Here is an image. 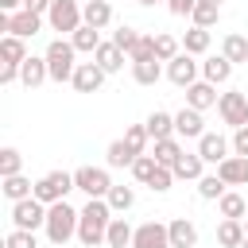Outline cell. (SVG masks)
Masks as SVG:
<instances>
[{
	"mask_svg": "<svg viewBox=\"0 0 248 248\" xmlns=\"http://www.w3.org/2000/svg\"><path fill=\"white\" fill-rule=\"evenodd\" d=\"M112 217H116V213H112L108 198H89V202L81 205V221H78V240H81V248H101L105 236H108Z\"/></svg>",
	"mask_w": 248,
	"mask_h": 248,
	"instance_id": "6da1fadb",
	"label": "cell"
},
{
	"mask_svg": "<svg viewBox=\"0 0 248 248\" xmlns=\"http://www.w3.org/2000/svg\"><path fill=\"white\" fill-rule=\"evenodd\" d=\"M78 221H81V209H74L66 198L62 202H54V205H46V240L54 244V248H62V244H70L74 236H78Z\"/></svg>",
	"mask_w": 248,
	"mask_h": 248,
	"instance_id": "7a4b0ae2",
	"label": "cell"
},
{
	"mask_svg": "<svg viewBox=\"0 0 248 248\" xmlns=\"http://www.w3.org/2000/svg\"><path fill=\"white\" fill-rule=\"evenodd\" d=\"M43 58H46V70H50V81H74V70H78V50H74V43L70 39H54L46 50H43Z\"/></svg>",
	"mask_w": 248,
	"mask_h": 248,
	"instance_id": "3957f363",
	"label": "cell"
},
{
	"mask_svg": "<svg viewBox=\"0 0 248 248\" xmlns=\"http://www.w3.org/2000/svg\"><path fill=\"white\" fill-rule=\"evenodd\" d=\"M70 190H78L70 170H46V174L35 182V198H39L43 205H54V202H62Z\"/></svg>",
	"mask_w": 248,
	"mask_h": 248,
	"instance_id": "277c9868",
	"label": "cell"
},
{
	"mask_svg": "<svg viewBox=\"0 0 248 248\" xmlns=\"http://www.w3.org/2000/svg\"><path fill=\"white\" fill-rule=\"evenodd\" d=\"M217 116H221L232 132L244 128V124H248V93H240V89L221 93V97H217Z\"/></svg>",
	"mask_w": 248,
	"mask_h": 248,
	"instance_id": "5b68a950",
	"label": "cell"
},
{
	"mask_svg": "<svg viewBox=\"0 0 248 248\" xmlns=\"http://www.w3.org/2000/svg\"><path fill=\"white\" fill-rule=\"evenodd\" d=\"M46 23L50 31H62V35H74L85 19H81V4L78 0H54L50 12H46Z\"/></svg>",
	"mask_w": 248,
	"mask_h": 248,
	"instance_id": "8992f818",
	"label": "cell"
},
{
	"mask_svg": "<svg viewBox=\"0 0 248 248\" xmlns=\"http://www.w3.org/2000/svg\"><path fill=\"white\" fill-rule=\"evenodd\" d=\"M39 27H43V16H39V12H27V8H19V12H0V31H4V35L31 39V35H39Z\"/></svg>",
	"mask_w": 248,
	"mask_h": 248,
	"instance_id": "52a82bcc",
	"label": "cell"
},
{
	"mask_svg": "<svg viewBox=\"0 0 248 248\" xmlns=\"http://www.w3.org/2000/svg\"><path fill=\"white\" fill-rule=\"evenodd\" d=\"M74 186H78L85 198H108L112 178H108L105 167H78V170H74Z\"/></svg>",
	"mask_w": 248,
	"mask_h": 248,
	"instance_id": "ba28073f",
	"label": "cell"
},
{
	"mask_svg": "<svg viewBox=\"0 0 248 248\" xmlns=\"http://www.w3.org/2000/svg\"><path fill=\"white\" fill-rule=\"evenodd\" d=\"M12 225L16 229H43L46 225V205L31 194V198H23V202H12Z\"/></svg>",
	"mask_w": 248,
	"mask_h": 248,
	"instance_id": "9c48e42d",
	"label": "cell"
},
{
	"mask_svg": "<svg viewBox=\"0 0 248 248\" xmlns=\"http://www.w3.org/2000/svg\"><path fill=\"white\" fill-rule=\"evenodd\" d=\"M198 74H202V62H194V54H174L170 62H167V81L170 85H178V89H186V85H194L198 81Z\"/></svg>",
	"mask_w": 248,
	"mask_h": 248,
	"instance_id": "30bf717a",
	"label": "cell"
},
{
	"mask_svg": "<svg viewBox=\"0 0 248 248\" xmlns=\"http://www.w3.org/2000/svg\"><path fill=\"white\" fill-rule=\"evenodd\" d=\"M132 248H170V229L163 221H143V225H136Z\"/></svg>",
	"mask_w": 248,
	"mask_h": 248,
	"instance_id": "8fae6325",
	"label": "cell"
},
{
	"mask_svg": "<svg viewBox=\"0 0 248 248\" xmlns=\"http://www.w3.org/2000/svg\"><path fill=\"white\" fill-rule=\"evenodd\" d=\"M174 136L178 140H202L205 136V120H202V112L198 108H178L174 112Z\"/></svg>",
	"mask_w": 248,
	"mask_h": 248,
	"instance_id": "7c38bea8",
	"label": "cell"
},
{
	"mask_svg": "<svg viewBox=\"0 0 248 248\" xmlns=\"http://www.w3.org/2000/svg\"><path fill=\"white\" fill-rule=\"evenodd\" d=\"M105 78H108V74H105L97 62H78V70H74V81H70V85H74L78 93H97V89L105 85Z\"/></svg>",
	"mask_w": 248,
	"mask_h": 248,
	"instance_id": "4fadbf2b",
	"label": "cell"
},
{
	"mask_svg": "<svg viewBox=\"0 0 248 248\" xmlns=\"http://www.w3.org/2000/svg\"><path fill=\"white\" fill-rule=\"evenodd\" d=\"M229 151H232V143H229L221 132H205V136L198 140V155H202L205 163H213V167H217V163H225V159H229Z\"/></svg>",
	"mask_w": 248,
	"mask_h": 248,
	"instance_id": "5bb4252c",
	"label": "cell"
},
{
	"mask_svg": "<svg viewBox=\"0 0 248 248\" xmlns=\"http://www.w3.org/2000/svg\"><path fill=\"white\" fill-rule=\"evenodd\" d=\"M186 105H190V108H198V112L213 108V105H217V85H213V81H205V78H198L194 85H186Z\"/></svg>",
	"mask_w": 248,
	"mask_h": 248,
	"instance_id": "9a60e30c",
	"label": "cell"
},
{
	"mask_svg": "<svg viewBox=\"0 0 248 248\" xmlns=\"http://www.w3.org/2000/svg\"><path fill=\"white\" fill-rule=\"evenodd\" d=\"M19 81H23L27 89H39L43 81H50L46 58H35V54H27V58H23V66H19Z\"/></svg>",
	"mask_w": 248,
	"mask_h": 248,
	"instance_id": "2e32d148",
	"label": "cell"
},
{
	"mask_svg": "<svg viewBox=\"0 0 248 248\" xmlns=\"http://www.w3.org/2000/svg\"><path fill=\"white\" fill-rule=\"evenodd\" d=\"M23 58H27V39L0 35V66H23Z\"/></svg>",
	"mask_w": 248,
	"mask_h": 248,
	"instance_id": "e0dca14e",
	"label": "cell"
},
{
	"mask_svg": "<svg viewBox=\"0 0 248 248\" xmlns=\"http://www.w3.org/2000/svg\"><path fill=\"white\" fill-rule=\"evenodd\" d=\"M81 19H85L89 27H97V31H105V27L112 23V4H108V0H85V4H81Z\"/></svg>",
	"mask_w": 248,
	"mask_h": 248,
	"instance_id": "ac0fdd59",
	"label": "cell"
},
{
	"mask_svg": "<svg viewBox=\"0 0 248 248\" xmlns=\"http://www.w3.org/2000/svg\"><path fill=\"white\" fill-rule=\"evenodd\" d=\"M167 229H170V248H194L198 244V225L190 217H174Z\"/></svg>",
	"mask_w": 248,
	"mask_h": 248,
	"instance_id": "d6986e66",
	"label": "cell"
},
{
	"mask_svg": "<svg viewBox=\"0 0 248 248\" xmlns=\"http://www.w3.org/2000/svg\"><path fill=\"white\" fill-rule=\"evenodd\" d=\"M217 174L229 186H248V159L244 155H229L225 163H217Z\"/></svg>",
	"mask_w": 248,
	"mask_h": 248,
	"instance_id": "ffe728a7",
	"label": "cell"
},
{
	"mask_svg": "<svg viewBox=\"0 0 248 248\" xmlns=\"http://www.w3.org/2000/svg\"><path fill=\"white\" fill-rule=\"evenodd\" d=\"M124 58H128V54H124V50H120L112 39H108V43H101V46H97V54H93V62H97L105 74H116V70H124Z\"/></svg>",
	"mask_w": 248,
	"mask_h": 248,
	"instance_id": "44dd1931",
	"label": "cell"
},
{
	"mask_svg": "<svg viewBox=\"0 0 248 248\" xmlns=\"http://www.w3.org/2000/svg\"><path fill=\"white\" fill-rule=\"evenodd\" d=\"M202 78L213 81V85H225V81L232 78V62H229L225 54H209V58L202 62Z\"/></svg>",
	"mask_w": 248,
	"mask_h": 248,
	"instance_id": "7402d4cb",
	"label": "cell"
},
{
	"mask_svg": "<svg viewBox=\"0 0 248 248\" xmlns=\"http://www.w3.org/2000/svg\"><path fill=\"white\" fill-rule=\"evenodd\" d=\"M205 174V159L198 155V151H182V159L174 163V178H182V182H198Z\"/></svg>",
	"mask_w": 248,
	"mask_h": 248,
	"instance_id": "603a6c76",
	"label": "cell"
},
{
	"mask_svg": "<svg viewBox=\"0 0 248 248\" xmlns=\"http://www.w3.org/2000/svg\"><path fill=\"white\" fill-rule=\"evenodd\" d=\"M244 221H236V217H225L221 225H217V244L221 248H240L244 244Z\"/></svg>",
	"mask_w": 248,
	"mask_h": 248,
	"instance_id": "cb8c5ba5",
	"label": "cell"
},
{
	"mask_svg": "<svg viewBox=\"0 0 248 248\" xmlns=\"http://www.w3.org/2000/svg\"><path fill=\"white\" fill-rule=\"evenodd\" d=\"M70 43H74V50H78V54H97V46H101V31H97V27H89V23H81V27L70 35Z\"/></svg>",
	"mask_w": 248,
	"mask_h": 248,
	"instance_id": "d4e9b609",
	"label": "cell"
},
{
	"mask_svg": "<svg viewBox=\"0 0 248 248\" xmlns=\"http://www.w3.org/2000/svg\"><path fill=\"white\" fill-rule=\"evenodd\" d=\"M132 78H136L140 85H155V81L163 78V62H159V58H136V62H132Z\"/></svg>",
	"mask_w": 248,
	"mask_h": 248,
	"instance_id": "484cf974",
	"label": "cell"
},
{
	"mask_svg": "<svg viewBox=\"0 0 248 248\" xmlns=\"http://www.w3.org/2000/svg\"><path fill=\"white\" fill-rule=\"evenodd\" d=\"M143 124H147V136H151V140H167V136H174V112L155 108Z\"/></svg>",
	"mask_w": 248,
	"mask_h": 248,
	"instance_id": "4316f807",
	"label": "cell"
},
{
	"mask_svg": "<svg viewBox=\"0 0 248 248\" xmlns=\"http://www.w3.org/2000/svg\"><path fill=\"white\" fill-rule=\"evenodd\" d=\"M0 190H4V198H8V202H23V198H31V194H35V182H31V178H23V170H19V174H8Z\"/></svg>",
	"mask_w": 248,
	"mask_h": 248,
	"instance_id": "83f0119b",
	"label": "cell"
},
{
	"mask_svg": "<svg viewBox=\"0 0 248 248\" xmlns=\"http://www.w3.org/2000/svg\"><path fill=\"white\" fill-rule=\"evenodd\" d=\"M209 43H213L209 27H190V31L182 35V50H186V54H194V58H198V54H205V50H209Z\"/></svg>",
	"mask_w": 248,
	"mask_h": 248,
	"instance_id": "f1b7e54d",
	"label": "cell"
},
{
	"mask_svg": "<svg viewBox=\"0 0 248 248\" xmlns=\"http://www.w3.org/2000/svg\"><path fill=\"white\" fill-rule=\"evenodd\" d=\"M182 151H186V147H182V140H178V136H167V140H155V159H159L163 167H174V163L182 159Z\"/></svg>",
	"mask_w": 248,
	"mask_h": 248,
	"instance_id": "f546056e",
	"label": "cell"
},
{
	"mask_svg": "<svg viewBox=\"0 0 248 248\" xmlns=\"http://www.w3.org/2000/svg\"><path fill=\"white\" fill-rule=\"evenodd\" d=\"M132 236H136V229L124 221V217H112V225H108V236H105V244L108 248H132Z\"/></svg>",
	"mask_w": 248,
	"mask_h": 248,
	"instance_id": "4dcf8cb0",
	"label": "cell"
},
{
	"mask_svg": "<svg viewBox=\"0 0 248 248\" xmlns=\"http://www.w3.org/2000/svg\"><path fill=\"white\" fill-rule=\"evenodd\" d=\"M225 190H229V182H225L221 174H202V178H198V198H202V202H221Z\"/></svg>",
	"mask_w": 248,
	"mask_h": 248,
	"instance_id": "1f68e13d",
	"label": "cell"
},
{
	"mask_svg": "<svg viewBox=\"0 0 248 248\" xmlns=\"http://www.w3.org/2000/svg\"><path fill=\"white\" fill-rule=\"evenodd\" d=\"M217 209H221V217H236V221H244V217H248V202H244L236 190H225V194H221V202H217Z\"/></svg>",
	"mask_w": 248,
	"mask_h": 248,
	"instance_id": "d6a6232c",
	"label": "cell"
},
{
	"mask_svg": "<svg viewBox=\"0 0 248 248\" xmlns=\"http://www.w3.org/2000/svg\"><path fill=\"white\" fill-rule=\"evenodd\" d=\"M105 163H108V167H132V163H136V151H132L124 140H112V143L105 147Z\"/></svg>",
	"mask_w": 248,
	"mask_h": 248,
	"instance_id": "836d02e7",
	"label": "cell"
},
{
	"mask_svg": "<svg viewBox=\"0 0 248 248\" xmlns=\"http://www.w3.org/2000/svg\"><path fill=\"white\" fill-rule=\"evenodd\" d=\"M221 54H225L232 66H236V62H248V39H244V35H236V31H232V35H225Z\"/></svg>",
	"mask_w": 248,
	"mask_h": 248,
	"instance_id": "e575fe53",
	"label": "cell"
},
{
	"mask_svg": "<svg viewBox=\"0 0 248 248\" xmlns=\"http://www.w3.org/2000/svg\"><path fill=\"white\" fill-rule=\"evenodd\" d=\"M174 54H182V39H174L167 31H155V58L159 62H170Z\"/></svg>",
	"mask_w": 248,
	"mask_h": 248,
	"instance_id": "d590c367",
	"label": "cell"
},
{
	"mask_svg": "<svg viewBox=\"0 0 248 248\" xmlns=\"http://www.w3.org/2000/svg\"><path fill=\"white\" fill-rule=\"evenodd\" d=\"M108 205H112V213H128V209L136 205V190L112 182V190H108Z\"/></svg>",
	"mask_w": 248,
	"mask_h": 248,
	"instance_id": "8d00e7d4",
	"label": "cell"
},
{
	"mask_svg": "<svg viewBox=\"0 0 248 248\" xmlns=\"http://www.w3.org/2000/svg\"><path fill=\"white\" fill-rule=\"evenodd\" d=\"M194 27H213L217 19H221V4H209V0H198V8H194Z\"/></svg>",
	"mask_w": 248,
	"mask_h": 248,
	"instance_id": "74e56055",
	"label": "cell"
},
{
	"mask_svg": "<svg viewBox=\"0 0 248 248\" xmlns=\"http://www.w3.org/2000/svg\"><path fill=\"white\" fill-rule=\"evenodd\" d=\"M147 140H151V136H147V124H128V128H124V143H128L136 155L147 151Z\"/></svg>",
	"mask_w": 248,
	"mask_h": 248,
	"instance_id": "f35d334b",
	"label": "cell"
},
{
	"mask_svg": "<svg viewBox=\"0 0 248 248\" xmlns=\"http://www.w3.org/2000/svg\"><path fill=\"white\" fill-rule=\"evenodd\" d=\"M155 167H159V159L143 151V155H136V163H132V178L147 186V182H151V174H155Z\"/></svg>",
	"mask_w": 248,
	"mask_h": 248,
	"instance_id": "ab89813d",
	"label": "cell"
},
{
	"mask_svg": "<svg viewBox=\"0 0 248 248\" xmlns=\"http://www.w3.org/2000/svg\"><path fill=\"white\" fill-rule=\"evenodd\" d=\"M19 170H23V155H19L16 147H4V151H0V178L19 174Z\"/></svg>",
	"mask_w": 248,
	"mask_h": 248,
	"instance_id": "60d3db41",
	"label": "cell"
},
{
	"mask_svg": "<svg viewBox=\"0 0 248 248\" xmlns=\"http://www.w3.org/2000/svg\"><path fill=\"white\" fill-rule=\"evenodd\" d=\"M4 248H39V240H35L31 229H12V232L4 236Z\"/></svg>",
	"mask_w": 248,
	"mask_h": 248,
	"instance_id": "b9f144b4",
	"label": "cell"
},
{
	"mask_svg": "<svg viewBox=\"0 0 248 248\" xmlns=\"http://www.w3.org/2000/svg\"><path fill=\"white\" fill-rule=\"evenodd\" d=\"M112 43H116L124 54H132L136 43H140V31H136V27H116V31H112Z\"/></svg>",
	"mask_w": 248,
	"mask_h": 248,
	"instance_id": "7bdbcfd3",
	"label": "cell"
},
{
	"mask_svg": "<svg viewBox=\"0 0 248 248\" xmlns=\"http://www.w3.org/2000/svg\"><path fill=\"white\" fill-rule=\"evenodd\" d=\"M170 182H174V167H163V163H159V167H155V174H151V182H147V186H151V190H155V194H167V190H170Z\"/></svg>",
	"mask_w": 248,
	"mask_h": 248,
	"instance_id": "ee69618b",
	"label": "cell"
},
{
	"mask_svg": "<svg viewBox=\"0 0 248 248\" xmlns=\"http://www.w3.org/2000/svg\"><path fill=\"white\" fill-rule=\"evenodd\" d=\"M136 58H155V35H140V43L128 54V62H136Z\"/></svg>",
	"mask_w": 248,
	"mask_h": 248,
	"instance_id": "f6af8a7d",
	"label": "cell"
},
{
	"mask_svg": "<svg viewBox=\"0 0 248 248\" xmlns=\"http://www.w3.org/2000/svg\"><path fill=\"white\" fill-rule=\"evenodd\" d=\"M194 8H198V0H167V12L178 16V19L182 16H194Z\"/></svg>",
	"mask_w": 248,
	"mask_h": 248,
	"instance_id": "bcb514c9",
	"label": "cell"
},
{
	"mask_svg": "<svg viewBox=\"0 0 248 248\" xmlns=\"http://www.w3.org/2000/svg\"><path fill=\"white\" fill-rule=\"evenodd\" d=\"M232 155H244L248 159V124L232 132Z\"/></svg>",
	"mask_w": 248,
	"mask_h": 248,
	"instance_id": "7dc6e473",
	"label": "cell"
},
{
	"mask_svg": "<svg viewBox=\"0 0 248 248\" xmlns=\"http://www.w3.org/2000/svg\"><path fill=\"white\" fill-rule=\"evenodd\" d=\"M19 81V66H0V85H16Z\"/></svg>",
	"mask_w": 248,
	"mask_h": 248,
	"instance_id": "c3c4849f",
	"label": "cell"
},
{
	"mask_svg": "<svg viewBox=\"0 0 248 248\" xmlns=\"http://www.w3.org/2000/svg\"><path fill=\"white\" fill-rule=\"evenodd\" d=\"M50 4H54V0H23V8H27V12H39V16H46Z\"/></svg>",
	"mask_w": 248,
	"mask_h": 248,
	"instance_id": "681fc988",
	"label": "cell"
},
{
	"mask_svg": "<svg viewBox=\"0 0 248 248\" xmlns=\"http://www.w3.org/2000/svg\"><path fill=\"white\" fill-rule=\"evenodd\" d=\"M23 0H0V12H19Z\"/></svg>",
	"mask_w": 248,
	"mask_h": 248,
	"instance_id": "f907efd6",
	"label": "cell"
},
{
	"mask_svg": "<svg viewBox=\"0 0 248 248\" xmlns=\"http://www.w3.org/2000/svg\"><path fill=\"white\" fill-rule=\"evenodd\" d=\"M140 4H143V8H151V4H159V0H140Z\"/></svg>",
	"mask_w": 248,
	"mask_h": 248,
	"instance_id": "816d5d0a",
	"label": "cell"
},
{
	"mask_svg": "<svg viewBox=\"0 0 248 248\" xmlns=\"http://www.w3.org/2000/svg\"><path fill=\"white\" fill-rule=\"evenodd\" d=\"M244 232H248V217H244Z\"/></svg>",
	"mask_w": 248,
	"mask_h": 248,
	"instance_id": "f5cc1de1",
	"label": "cell"
},
{
	"mask_svg": "<svg viewBox=\"0 0 248 248\" xmlns=\"http://www.w3.org/2000/svg\"><path fill=\"white\" fill-rule=\"evenodd\" d=\"M240 248H248V236H244V244H240Z\"/></svg>",
	"mask_w": 248,
	"mask_h": 248,
	"instance_id": "db71d44e",
	"label": "cell"
},
{
	"mask_svg": "<svg viewBox=\"0 0 248 248\" xmlns=\"http://www.w3.org/2000/svg\"><path fill=\"white\" fill-rule=\"evenodd\" d=\"M209 4H221V0H209Z\"/></svg>",
	"mask_w": 248,
	"mask_h": 248,
	"instance_id": "11a10c76",
	"label": "cell"
},
{
	"mask_svg": "<svg viewBox=\"0 0 248 248\" xmlns=\"http://www.w3.org/2000/svg\"><path fill=\"white\" fill-rule=\"evenodd\" d=\"M108 4H112V0H108Z\"/></svg>",
	"mask_w": 248,
	"mask_h": 248,
	"instance_id": "9f6ffc18",
	"label": "cell"
}]
</instances>
